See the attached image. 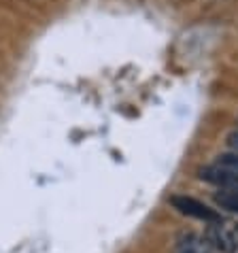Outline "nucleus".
<instances>
[{
	"mask_svg": "<svg viewBox=\"0 0 238 253\" xmlns=\"http://www.w3.org/2000/svg\"><path fill=\"white\" fill-rule=\"evenodd\" d=\"M213 200L219 209L238 215V189H217Z\"/></svg>",
	"mask_w": 238,
	"mask_h": 253,
	"instance_id": "obj_4",
	"label": "nucleus"
},
{
	"mask_svg": "<svg viewBox=\"0 0 238 253\" xmlns=\"http://www.w3.org/2000/svg\"><path fill=\"white\" fill-rule=\"evenodd\" d=\"M213 164H217L219 168H223V170H228V172H232L238 177V153H223V156L217 158Z\"/></svg>",
	"mask_w": 238,
	"mask_h": 253,
	"instance_id": "obj_5",
	"label": "nucleus"
},
{
	"mask_svg": "<svg viewBox=\"0 0 238 253\" xmlns=\"http://www.w3.org/2000/svg\"><path fill=\"white\" fill-rule=\"evenodd\" d=\"M172 253H217L211 245L206 243V238L196 232H181L174 241Z\"/></svg>",
	"mask_w": 238,
	"mask_h": 253,
	"instance_id": "obj_3",
	"label": "nucleus"
},
{
	"mask_svg": "<svg viewBox=\"0 0 238 253\" xmlns=\"http://www.w3.org/2000/svg\"><path fill=\"white\" fill-rule=\"evenodd\" d=\"M226 145H228V149L232 151V153H238V128H236V130H232V132L228 134Z\"/></svg>",
	"mask_w": 238,
	"mask_h": 253,
	"instance_id": "obj_6",
	"label": "nucleus"
},
{
	"mask_svg": "<svg viewBox=\"0 0 238 253\" xmlns=\"http://www.w3.org/2000/svg\"><path fill=\"white\" fill-rule=\"evenodd\" d=\"M204 238L217 253H238V221L217 219L208 223Z\"/></svg>",
	"mask_w": 238,
	"mask_h": 253,
	"instance_id": "obj_1",
	"label": "nucleus"
},
{
	"mask_svg": "<svg viewBox=\"0 0 238 253\" xmlns=\"http://www.w3.org/2000/svg\"><path fill=\"white\" fill-rule=\"evenodd\" d=\"M170 205L172 209H177L181 215H187V217H194L198 221H204V223H213L217 219H221L219 213L215 209L206 207L204 202L192 198V196H185V194H177L170 198Z\"/></svg>",
	"mask_w": 238,
	"mask_h": 253,
	"instance_id": "obj_2",
	"label": "nucleus"
}]
</instances>
